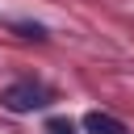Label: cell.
<instances>
[{
	"label": "cell",
	"instance_id": "cell-2",
	"mask_svg": "<svg viewBox=\"0 0 134 134\" xmlns=\"http://www.w3.org/2000/svg\"><path fill=\"white\" fill-rule=\"evenodd\" d=\"M84 130H88V134H130L126 121H117V117H109V113H100V109L84 117Z\"/></svg>",
	"mask_w": 134,
	"mask_h": 134
},
{
	"label": "cell",
	"instance_id": "cell-3",
	"mask_svg": "<svg viewBox=\"0 0 134 134\" xmlns=\"http://www.w3.org/2000/svg\"><path fill=\"white\" fill-rule=\"evenodd\" d=\"M46 134H75V126H71V117H50Z\"/></svg>",
	"mask_w": 134,
	"mask_h": 134
},
{
	"label": "cell",
	"instance_id": "cell-1",
	"mask_svg": "<svg viewBox=\"0 0 134 134\" xmlns=\"http://www.w3.org/2000/svg\"><path fill=\"white\" fill-rule=\"evenodd\" d=\"M0 100H4V109H13V113H34V109H46V105L54 100V92L42 88V84H34V80H21V84L4 88Z\"/></svg>",
	"mask_w": 134,
	"mask_h": 134
}]
</instances>
